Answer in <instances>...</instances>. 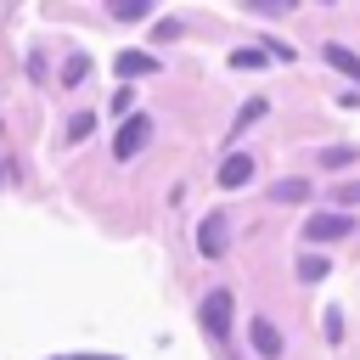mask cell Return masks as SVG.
<instances>
[{
  "label": "cell",
  "mask_w": 360,
  "mask_h": 360,
  "mask_svg": "<svg viewBox=\"0 0 360 360\" xmlns=\"http://www.w3.org/2000/svg\"><path fill=\"white\" fill-rule=\"evenodd\" d=\"M248 332H253V349H259V360H281V332H276L264 315H253V321H248Z\"/></svg>",
  "instance_id": "obj_5"
},
{
  "label": "cell",
  "mask_w": 360,
  "mask_h": 360,
  "mask_svg": "<svg viewBox=\"0 0 360 360\" xmlns=\"http://www.w3.org/2000/svg\"><path fill=\"white\" fill-rule=\"evenodd\" d=\"M180 34H186L180 22H158V28H152V45H158V39H180Z\"/></svg>",
  "instance_id": "obj_19"
},
{
  "label": "cell",
  "mask_w": 360,
  "mask_h": 360,
  "mask_svg": "<svg viewBox=\"0 0 360 360\" xmlns=\"http://www.w3.org/2000/svg\"><path fill=\"white\" fill-rule=\"evenodd\" d=\"M292 6H298V0H248V11H253V17H287Z\"/></svg>",
  "instance_id": "obj_11"
},
{
  "label": "cell",
  "mask_w": 360,
  "mask_h": 360,
  "mask_svg": "<svg viewBox=\"0 0 360 360\" xmlns=\"http://www.w3.org/2000/svg\"><path fill=\"white\" fill-rule=\"evenodd\" d=\"M112 68H118L124 79H146V73H158V56H146V51H124Z\"/></svg>",
  "instance_id": "obj_7"
},
{
  "label": "cell",
  "mask_w": 360,
  "mask_h": 360,
  "mask_svg": "<svg viewBox=\"0 0 360 360\" xmlns=\"http://www.w3.org/2000/svg\"><path fill=\"white\" fill-rule=\"evenodd\" d=\"M225 242H231L225 214H208V219L197 225V253H202V259H219V253H225Z\"/></svg>",
  "instance_id": "obj_4"
},
{
  "label": "cell",
  "mask_w": 360,
  "mask_h": 360,
  "mask_svg": "<svg viewBox=\"0 0 360 360\" xmlns=\"http://www.w3.org/2000/svg\"><path fill=\"white\" fill-rule=\"evenodd\" d=\"M146 135H152V118H146V112H129V118L118 124V135H112V152H118V158H135V152L146 146Z\"/></svg>",
  "instance_id": "obj_2"
},
{
  "label": "cell",
  "mask_w": 360,
  "mask_h": 360,
  "mask_svg": "<svg viewBox=\"0 0 360 360\" xmlns=\"http://www.w3.org/2000/svg\"><path fill=\"white\" fill-rule=\"evenodd\" d=\"M326 6H338V0H326Z\"/></svg>",
  "instance_id": "obj_22"
},
{
  "label": "cell",
  "mask_w": 360,
  "mask_h": 360,
  "mask_svg": "<svg viewBox=\"0 0 360 360\" xmlns=\"http://www.w3.org/2000/svg\"><path fill=\"white\" fill-rule=\"evenodd\" d=\"M197 315H202V326H208L214 338H225V332H231V315H236V298H231V287H214V292L202 298V309H197Z\"/></svg>",
  "instance_id": "obj_1"
},
{
  "label": "cell",
  "mask_w": 360,
  "mask_h": 360,
  "mask_svg": "<svg viewBox=\"0 0 360 360\" xmlns=\"http://www.w3.org/2000/svg\"><path fill=\"white\" fill-rule=\"evenodd\" d=\"M321 56H326V62H332L338 73H349V79H360V56H354L349 45H338V39H326V45H321Z\"/></svg>",
  "instance_id": "obj_8"
},
{
  "label": "cell",
  "mask_w": 360,
  "mask_h": 360,
  "mask_svg": "<svg viewBox=\"0 0 360 360\" xmlns=\"http://www.w3.org/2000/svg\"><path fill=\"white\" fill-rule=\"evenodd\" d=\"M135 107V90H112V118H124Z\"/></svg>",
  "instance_id": "obj_18"
},
{
  "label": "cell",
  "mask_w": 360,
  "mask_h": 360,
  "mask_svg": "<svg viewBox=\"0 0 360 360\" xmlns=\"http://www.w3.org/2000/svg\"><path fill=\"white\" fill-rule=\"evenodd\" d=\"M354 163V146H326L321 152V169H349Z\"/></svg>",
  "instance_id": "obj_13"
},
{
  "label": "cell",
  "mask_w": 360,
  "mask_h": 360,
  "mask_svg": "<svg viewBox=\"0 0 360 360\" xmlns=\"http://www.w3.org/2000/svg\"><path fill=\"white\" fill-rule=\"evenodd\" d=\"M248 180H253V158H248V152H231V158L219 163V186L236 191V186H248Z\"/></svg>",
  "instance_id": "obj_6"
},
{
  "label": "cell",
  "mask_w": 360,
  "mask_h": 360,
  "mask_svg": "<svg viewBox=\"0 0 360 360\" xmlns=\"http://www.w3.org/2000/svg\"><path fill=\"white\" fill-rule=\"evenodd\" d=\"M84 73H90V56H84V51L62 62V84H84Z\"/></svg>",
  "instance_id": "obj_10"
},
{
  "label": "cell",
  "mask_w": 360,
  "mask_h": 360,
  "mask_svg": "<svg viewBox=\"0 0 360 360\" xmlns=\"http://www.w3.org/2000/svg\"><path fill=\"white\" fill-rule=\"evenodd\" d=\"M349 231H354V219H349L343 208H326V214H315V219L304 225V236H309V242H343Z\"/></svg>",
  "instance_id": "obj_3"
},
{
  "label": "cell",
  "mask_w": 360,
  "mask_h": 360,
  "mask_svg": "<svg viewBox=\"0 0 360 360\" xmlns=\"http://www.w3.org/2000/svg\"><path fill=\"white\" fill-rule=\"evenodd\" d=\"M107 11H112L118 22H135V17H146V11H152V0H107Z\"/></svg>",
  "instance_id": "obj_9"
},
{
  "label": "cell",
  "mask_w": 360,
  "mask_h": 360,
  "mask_svg": "<svg viewBox=\"0 0 360 360\" xmlns=\"http://www.w3.org/2000/svg\"><path fill=\"white\" fill-rule=\"evenodd\" d=\"M90 129H96V112H73V118H68V129H62V135H68V141H84V135H90Z\"/></svg>",
  "instance_id": "obj_12"
},
{
  "label": "cell",
  "mask_w": 360,
  "mask_h": 360,
  "mask_svg": "<svg viewBox=\"0 0 360 360\" xmlns=\"http://www.w3.org/2000/svg\"><path fill=\"white\" fill-rule=\"evenodd\" d=\"M304 197H309L304 180H281V186H276V202H304Z\"/></svg>",
  "instance_id": "obj_14"
},
{
  "label": "cell",
  "mask_w": 360,
  "mask_h": 360,
  "mask_svg": "<svg viewBox=\"0 0 360 360\" xmlns=\"http://www.w3.org/2000/svg\"><path fill=\"white\" fill-rule=\"evenodd\" d=\"M326 270H332V264H326L321 253H309V259H298V276H304V281H321Z\"/></svg>",
  "instance_id": "obj_15"
},
{
  "label": "cell",
  "mask_w": 360,
  "mask_h": 360,
  "mask_svg": "<svg viewBox=\"0 0 360 360\" xmlns=\"http://www.w3.org/2000/svg\"><path fill=\"white\" fill-rule=\"evenodd\" d=\"M270 51H231V68H264Z\"/></svg>",
  "instance_id": "obj_16"
},
{
  "label": "cell",
  "mask_w": 360,
  "mask_h": 360,
  "mask_svg": "<svg viewBox=\"0 0 360 360\" xmlns=\"http://www.w3.org/2000/svg\"><path fill=\"white\" fill-rule=\"evenodd\" d=\"M338 202H360V180H349V186L338 191Z\"/></svg>",
  "instance_id": "obj_21"
},
{
  "label": "cell",
  "mask_w": 360,
  "mask_h": 360,
  "mask_svg": "<svg viewBox=\"0 0 360 360\" xmlns=\"http://www.w3.org/2000/svg\"><path fill=\"white\" fill-rule=\"evenodd\" d=\"M253 118H264V101H248V107L236 112V135H248V124H253Z\"/></svg>",
  "instance_id": "obj_17"
},
{
  "label": "cell",
  "mask_w": 360,
  "mask_h": 360,
  "mask_svg": "<svg viewBox=\"0 0 360 360\" xmlns=\"http://www.w3.org/2000/svg\"><path fill=\"white\" fill-rule=\"evenodd\" d=\"M259 45H270V56H276V62H292V45H281V39H259Z\"/></svg>",
  "instance_id": "obj_20"
}]
</instances>
